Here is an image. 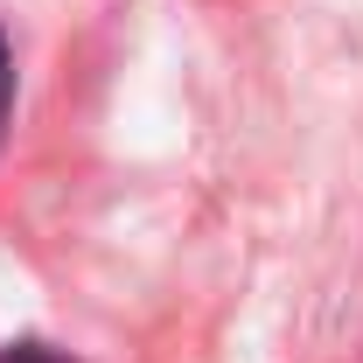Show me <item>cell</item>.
Returning <instances> with one entry per match:
<instances>
[{
	"label": "cell",
	"instance_id": "obj_2",
	"mask_svg": "<svg viewBox=\"0 0 363 363\" xmlns=\"http://www.w3.org/2000/svg\"><path fill=\"white\" fill-rule=\"evenodd\" d=\"M7 91H14V63H7V35H0V119H7Z\"/></svg>",
	"mask_w": 363,
	"mask_h": 363
},
{
	"label": "cell",
	"instance_id": "obj_1",
	"mask_svg": "<svg viewBox=\"0 0 363 363\" xmlns=\"http://www.w3.org/2000/svg\"><path fill=\"white\" fill-rule=\"evenodd\" d=\"M0 363H70V357H56L43 342H14V350H0Z\"/></svg>",
	"mask_w": 363,
	"mask_h": 363
}]
</instances>
